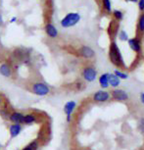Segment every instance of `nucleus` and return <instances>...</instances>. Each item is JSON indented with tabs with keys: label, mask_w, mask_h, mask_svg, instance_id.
<instances>
[{
	"label": "nucleus",
	"mask_w": 144,
	"mask_h": 150,
	"mask_svg": "<svg viewBox=\"0 0 144 150\" xmlns=\"http://www.w3.org/2000/svg\"><path fill=\"white\" fill-rule=\"evenodd\" d=\"M30 92L37 96H46L50 93V87L49 86L41 81H36L30 83Z\"/></svg>",
	"instance_id": "obj_1"
},
{
	"label": "nucleus",
	"mask_w": 144,
	"mask_h": 150,
	"mask_svg": "<svg viewBox=\"0 0 144 150\" xmlns=\"http://www.w3.org/2000/svg\"><path fill=\"white\" fill-rule=\"evenodd\" d=\"M109 56H110V60H111V62L115 66L118 67L124 66V60L122 54H121V51L116 42H112L111 43V46H110V50H109Z\"/></svg>",
	"instance_id": "obj_2"
},
{
	"label": "nucleus",
	"mask_w": 144,
	"mask_h": 150,
	"mask_svg": "<svg viewBox=\"0 0 144 150\" xmlns=\"http://www.w3.org/2000/svg\"><path fill=\"white\" fill-rule=\"evenodd\" d=\"M80 15L77 12L68 13L63 19L61 20V26L63 28H71L74 27L80 21Z\"/></svg>",
	"instance_id": "obj_3"
},
{
	"label": "nucleus",
	"mask_w": 144,
	"mask_h": 150,
	"mask_svg": "<svg viewBox=\"0 0 144 150\" xmlns=\"http://www.w3.org/2000/svg\"><path fill=\"white\" fill-rule=\"evenodd\" d=\"M83 77L86 81L88 83H92L97 78V71H96L93 67H85L83 71Z\"/></svg>",
	"instance_id": "obj_4"
},
{
	"label": "nucleus",
	"mask_w": 144,
	"mask_h": 150,
	"mask_svg": "<svg viewBox=\"0 0 144 150\" xmlns=\"http://www.w3.org/2000/svg\"><path fill=\"white\" fill-rule=\"evenodd\" d=\"M76 107H77V102L74 100L68 101V102L65 104L64 106V113L66 114V120L68 123L71 122V119H72V115L74 113Z\"/></svg>",
	"instance_id": "obj_5"
},
{
	"label": "nucleus",
	"mask_w": 144,
	"mask_h": 150,
	"mask_svg": "<svg viewBox=\"0 0 144 150\" xmlns=\"http://www.w3.org/2000/svg\"><path fill=\"white\" fill-rule=\"evenodd\" d=\"M0 75L4 78H11L13 76V69L10 64L7 62H3L0 64Z\"/></svg>",
	"instance_id": "obj_6"
},
{
	"label": "nucleus",
	"mask_w": 144,
	"mask_h": 150,
	"mask_svg": "<svg viewBox=\"0 0 144 150\" xmlns=\"http://www.w3.org/2000/svg\"><path fill=\"white\" fill-rule=\"evenodd\" d=\"M44 30H45L46 35L50 38H56L59 35L57 28L53 24H51V23H46V24H45Z\"/></svg>",
	"instance_id": "obj_7"
},
{
	"label": "nucleus",
	"mask_w": 144,
	"mask_h": 150,
	"mask_svg": "<svg viewBox=\"0 0 144 150\" xmlns=\"http://www.w3.org/2000/svg\"><path fill=\"white\" fill-rule=\"evenodd\" d=\"M110 99V94L109 92L104 91V90H99V91H96L94 94H93V100L95 102H106Z\"/></svg>",
	"instance_id": "obj_8"
},
{
	"label": "nucleus",
	"mask_w": 144,
	"mask_h": 150,
	"mask_svg": "<svg viewBox=\"0 0 144 150\" xmlns=\"http://www.w3.org/2000/svg\"><path fill=\"white\" fill-rule=\"evenodd\" d=\"M24 116L25 114L19 111H13L10 113L9 119L8 121H10L12 124H20L23 125V120H24Z\"/></svg>",
	"instance_id": "obj_9"
},
{
	"label": "nucleus",
	"mask_w": 144,
	"mask_h": 150,
	"mask_svg": "<svg viewBox=\"0 0 144 150\" xmlns=\"http://www.w3.org/2000/svg\"><path fill=\"white\" fill-rule=\"evenodd\" d=\"M78 53L81 57L85 59H91L95 56V51L89 46H81L78 50Z\"/></svg>",
	"instance_id": "obj_10"
},
{
	"label": "nucleus",
	"mask_w": 144,
	"mask_h": 150,
	"mask_svg": "<svg viewBox=\"0 0 144 150\" xmlns=\"http://www.w3.org/2000/svg\"><path fill=\"white\" fill-rule=\"evenodd\" d=\"M111 95L115 100L119 101H126L128 99V94L123 89H115L114 91H112Z\"/></svg>",
	"instance_id": "obj_11"
},
{
	"label": "nucleus",
	"mask_w": 144,
	"mask_h": 150,
	"mask_svg": "<svg viewBox=\"0 0 144 150\" xmlns=\"http://www.w3.org/2000/svg\"><path fill=\"white\" fill-rule=\"evenodd\" d=\"M38 122V116L35 113H28L25 114L24 120H23V125H26V126H30L32 124H35Z\"/></svg>",
	"instance_id": "obj_12"
},
{
	"label": "nucleus",
	"mask_w": 144,
	"mask_h": 150,
	"mask_svg": "<svg viewBox=\"0 0 144 150\" xmlns=\"http://www.w3.org/2000/svg\"><path fill=\"white\" fill-rule=\"evenodd\" d=\"M23 131V126L20 124H11L9 126V134L11 138H15L19 137Z\"/></svg>",
	"instance_id": "obj_13"
},
{
	"label": "nucleus",
	"mask_w": 144,
	"mask_h": 150,
	"mask_svg": "<svg viewBox=\"0 0 144 150\" xmlns=\"http://www.w3.org/2000/svg\"><path fill=\"white\" fill-rule=\"evenodd\" d=\"M128 45H129V48L131 50H133L134 52H140L141 50V43L140 41L138 40L137 38H131L128 39Z\"/></svg>",
	"instance_id": "obj_14"
},
{
	"label": "nucleus",
	"mask_w": 144,
	"mask_h": 150,
	"mask_svg": "<svg viewBox=\"0 0 144 150\" xmlns=\"http://www.w3.org/2000/svg\"><path fill=\"white\" fill-rule=\"evenodd\" d=\"M99 83L102 88H107V87L109 86V74L108 73L102 74V75L100 76Z\"/></svg>",
	"instance_id": "obj_15"
},
{
	"label": "nucleus",
	"mask_w": 144,
	"mask_h": 150,
	"mask_svg": "<svg viewBox=\"0 0 144 150\" xmlns=\"http://www.w3.org/2000/svg\"><path fill=\"white\" fill-rule=\"evenodd\" d=\"M39 148V141L38 139H35L26 145L25 147H23L22 150H38Z\"/></svg>",
	"instance_id": "obj_16"
},
{
	"label": "nucleus",
	"mask_w": 144,
	"mask_h": 150,
	"mask_svg": "<svg viewBox=\"0 0 144 150\" xmlns=\"http://www.w3.org/2000/svg\"><path fill=\"white\" fill-rule=\"evenodd\" d=\"M120 79L116 77L114 74H109V86H112L113 87H117L120 86Z\"/></svg>",
	"instance_id": "obj_17"
},
{
	"label": "nucleus",
	"mask_w": 144,
	"mask_h": 150,
	"mask_svg": "<svg viewBox=\"0 0 144 150\" xmlns=\"http://www.w3.org/2000/svg\"><path fill=\"white\" fill-rule=\"evenodd\" d=\"M10 113L11 112L7 108H1V110H0V115H1V117L5 119V120H8V119H9Z\"/></svg>",
	"instance_id": "obj_18"
},
{
	"label": "nucleus",
	"mask_w": 144,
	"mask_h": 150,
	"mask_svg": "<svg viewBox=\"0 0 144 150\" xmlns=\"http://www.w3.org/2000/svg\"><path fill=\"white\" fill-rule=\"evenodd\" d=\"M138 29L141 33H144V14L140 15L138 19Z\"/></svg>",
	"instance_id": "obj_19"
},
{
	"label": "nucleus",
	"mask_w": 144,
	"mask_h": 150,
	"mask_svg": "<svg viewBox=\"0 0 144 150\" xmlns=\"http://www.w3.org/2000/svg\"><path fill=\"white\" fill-rule=\"evenodd\" d=\"M103 7L107 12H111V1L110 0H103Z\"/></svg>",
	"instance_id": "obj_20"
},
{
	"label": "nucleus",
	"mask_w": 144,
	"mask_h": 150,
	"mask_svg": "<svg viewBox=\"0 0 144 150\" xmlns=\"http://www.w3.org/2000/svg\"><path fill=\"white\" fill-rule=\"evenodd\" d=\"M114 75L116 77H118L119 79H123V80H126L128 77L126 73H123V72H120V71H115V74Z\"/></svg>",
	"instance_id": "obj_21"
},
{
	"label": "nucleus",
	"mask_w": 144,
	"mask_h": 150,
	"mask_svg": "<svg viewBox=\"0 0 144 150\" xmlns=\"http://www.w3.org/2000/svg\"><path fill=\"white\" fill-rule=\"evenodd\" d=\"M120 39L123 41H128V35L126 33V30H122V32L120 33Z\"/></svg>",
	"instance_id": "obj_22"
},
{
	"label": "nucleus",
	"mask_w": 144,
	"mask_h": 150,
	"mask_svg": "<svg viewBox=\"0 0 144 150\" xmlns=\"http://www.w3.org/2000/svg\"><path fill=\"white\" fill-rule=\"evenodd\" d=\"M114 17L117 20H119V21H121V20L124 18V14H123V12H121V11L115 10L114 11Z\"/></svg>",
	"instance_id": "obj_23"
},
{
	"label": "nucleus",
	"mask_w": 144,
	"mask_h": 150,
	"mask_svg": "<svg viewBox=\"0 0 144 150\" xmlns=\"http://www.w3.org/2000/svg\"><path fill=\"white\" fill-rule=\"evenodd\" d=\"M138 7L140 11H144V0H139L138 1Z\"/></svg>",
	"instance_id": "obj_24"
},
{
	"label": "nucleus",
	"mask_w": 144,
	"mask_h": 150,
	"mask_svg": "<svg viewBox=\"0 0 144 150\" xmlns=\"http://www.w3.org/2000/svg\"><path fill=\"white\" fill-rule=\"evenodd\" d=\"M139 127H140V129L144 132V118H142L140 120V123H139Z\"/></svg>",
	"instance_id": "obj_25"
},
{
	"label": "nucleus",
	"mask_w": 144,
	"mask_h": 150,
	"mask_svg": "<svg viewBox=\"0 0 144 150\" xmlns=\"http://www.w3.org/2000/svg\"><path fill=\"white\" fill-rule=\"evenodd\" d=\"M140 100H141V102H142V104L144 105V92L141 93V95H140Z\"/></svg>",
	"instance_id": "obj_26"
},
{
	"label": "nucleus",
	"mask_w": 144,
	"mask_h": 150,
	"mask_svg": "<svg viewBox=\"0 0 144 150\" xmlns=\"http://www.w3.org/2000/svg\"><path fill=\"white\" fill-rule=\"evenodd\" d=\"M2 104H3V98H2V96L0 95V106H2Z\"/></svg>",
	"instance_id": "obj_27"
},
{
	"label": "nucleus",
	"mask_w": 144,
	"mask_h": 150,
	"mask_svg": "<svg viewBox=\"0 0 144 150\" xmlns=\"http://www.w3.org/2000/svg\"><path fill=\"white\" fill-rule=\"evenodd\" d=\"M126 1H131V2H137L138 0H126Z\"/></svg>",
	"instance_id": "obj_28"
},
{
	"label": "nucleus",
	"mask_w": 144,
	"mask_h": 150,
	"mask_svg": "<svg viewBox=\"0 0 144 150\" xmlns=\"http://www.w3.org/2000/svg\"><path fill=\"white\" fill-rule=\"evenodd\" d=\"M14 21H16V18H13L12 20H11V22H12V23H13Z\"/></svg>",
	"instance_id": "obj_29"
},
{
	"label": "nucleus",
	"mask_w": 144,
	"mask_h": 150,
	"mask_svg": "<svg viewBox=\"0 0 144 150\" xmlns=\"http://www.w3.org/2000/svg\"><path fill=\"white\" fill-rule=\"evenodd\" d=\"M0 149H1V144H0Z\"/></svg>",
	"instance_id": "obj_30"
}]
</instances>
